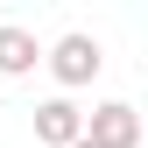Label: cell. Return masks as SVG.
<instances>
[{
  "mask_svg": "<svg viewBox=\"0 0 148 148\" xmlns=\"http://www.w3.org/2000/svg\"><path fill=\"white\" fill-rule=\"evenodd\" d=\"M49 78H57V85H92V78H99V42H92V35H57V42H49Z\"/></svg>",
  "mask_w": 148,
  "mask_h": 148,
  "instance_id": "cell-1",
  "label": "cell"
},
{
  "mask_svg": "<svg viewBox=\"0 0 148 148\" xmlns=\"http://www.w3.org/2000/svg\"><path fill=\"white\" fill-rule=\"evenodd\" d=\"M85 141H99V148H141V113L127 99H106V106H92V120H85Z\"/></svg>",
  "mask_w": 148,
  "mask_h": 148,
  "instance_id": "cell-2",
  "label": "cell"
},
{
  "mask_svg": "<svg viewBox=\"0 0 148 148\" xmlns=\"http://www.w3.org/2000/svg\"><path fill=\"white\" fill-rule=\"evenodd\" d=\"M78 134H85V113L71 99H42V106H35V141H42V148H71Z\"/></svg>",
  "mask_w": 148,
  "mask_h": 148,
  "instance_id": "cell-3",
  "label": "cell"
},
{
  "mask_svg": "<svg viewBox=\"0 0 148 148\" xmlns=\"http://www.w3.org/2000/svg\"><path fill=\"white\" fill-rule=\"evenodd\" d=\"M35 64H42L35 35H28V28H14V21H0V78H28Z\"/></svg>",
  "mask_w": 148,
  "mask_h": 148,
  "instance_id": "cell-4",
  "label": "cell"
},
{
  "mask_svg": "<svg viewBox=\"0 0 148 148\" xmlns=\"http://www.w3.org/2000/svg\"><path fill=\"white\" fill-rule=\"evenodd\" d=\"M71 148H99V141H85V134H78V141H71Z\"/></svg>",
  "mask_w": 148,
  "mask_h": 148,
  "instance_id": "cell-5",
  "label": "cell"
}]
</instances>
